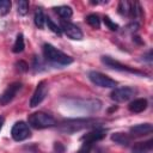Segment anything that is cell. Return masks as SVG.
I'll return each mask as SVG.
<instances>
[{
    "label": "cell",
    "mask_w": 153,
    "mask_h": 153,
    "mask_svg": "<svg viewBox=\"0 0 153 153\" xmlns=\"http://www.w3.org/2000/svg\"><path fill=\"white\" fill-rule=\"evenodd\" d=\"M92 147H93V143L92 142L82 141V143H81V146H80V148L78 149L76 153H90L91 149H92Z\"/></svg>",
    "instance_id": "25"
},
{
    "label": "cell",
    "mask_w": 153,
    "mask_h": 153,
    "mask_svg": "<svg viewBox=\"0 0 153 153\" xmlns=\"http://www.w3.org/2000/svg\"><path fill=\"white\" fill-rule=\"evenodd\" d=\"M86 22L88 23V25H91L94 29H99L100 27V18L98 14L96 13H91L86 17Z\"/></svg>",
    "instance_id": "20"
},
{
    "label": "cell",
    "mask_w": 153,
    "mask_h": 153,
    "mask_svg": "<svg viewBox=\"0 0 153 153\" xmlns=\"http://www.w3.org/2000/svg\"><path fill=\"white\" fill-rule=\"evenodd\" d=\"M153 147V140L149 139L147 141L137 142L131 147V153H148L152 151Z\"/></svg>",
    "instance_id": "15"
},
{
    "label": "cell",
    "mask_w": 153,
    "mask_h": 153,
    "mask_svg": "<svg viewBox=\"0 0 153 153\" xmlns=\"http://www.w3.org/2000/svg\"><path fill=\"white\" fill-rule=\"evenodd\" d=\"M105 135H106V130H104V129H102V128H96V129L91 130L90 133H87L86 135H84L81 140H82V141H88V142L94 143V142L102 140L103 137H105Z\"/></svg>",
    "instance_id": "13"
},
{
    "label": "cell",
    "mask_w": 153,
    "mask_h": 153,
    "mask_svg": "<svg viewBox=\"0 0 153 153\" xmlns=\"http://www.w3.org/2000/svg\"><path fill=\"white\" fill-rule=\"evenodd\" d=\"M151 56H152V51L149 50V51H148V54L145 56V59H146L147 61H149V62H151V61H152V57H151Z\"/></svg>",
    "instance_id": "29"
},
{
    "label": "cell",
    "mask_w": 153,
    "mask_h": 153,
    "mask_svg": "<svg viewBox=\"0 0 153 153\" xmlns=\"http://www.w3.org/2000/svg\"><path fill=\"white\" fill-rule=\"evenodd\" d=\"M47 93H48V84H47L45 80H42V81L38 82V85H37V87H36L33 94L31 96L30 106H31V108H35V106L39 105V104L43 102V99L45 98Z\"/></svg>",
    "instance_id": "8"
},
{
    "label": "cell",
    "mask_w": 153,
    "mask_h": 153,
    "mask_svg": "<svg viewBox=\"0 0 153 153\" xmlns=\"http://www.w3.org/2000/svg\"><path fill=\"white\" fill-rule=\"evenodd\" d=\"M111 140L115 141V142L118 143V145L128 146V145L130 143L131 136L128 135V134H124V133H115V134L111 135Z\"/></svg>",
    "instance_id": "16"
},
{
    "label": "cell",
    "mask_w": 153,
    "mask_h": 153,
    "mask_svg": "<svg viewBox=\"0 0 153 153\" xmlns=\"http://www.w3.org/2000/svg\"><path fill=\"white\" fill-rule=\"evenodd\" d=\"M54 10H55V12H56L61 18H63V19H68V18H71L72 14H73L72 7H69V6H67V5H61V6L54 7Z\"/></svg>",
    "instance_id": "17"
},
{
    "label": "cell",
    "mask_w": 153,
    "mask_h": 153,
    "mask_svg": "<svg viewBox=\"0 0 153 153\" xmlns=\"http://www.w3.org/2000/svg\"><path fill=\"white\" fill-rule=\"evenodd\" d=\"M30 135H31V131H30L29 124L24 121L16 122L11 129V136L16 141H23V140L30 137Z\"/></svg>",
    "instance_id": "6"
},
{
    "label": "cell",
    "mask_w": 153,
    "mask_h": 153,
    "mask_svg": "<svg viewBox=\"0 0 153 153\" xmlns=\"http://www.w3.org/2000/svg\"><path fill=\"white\" fill-rule=\"evenodd\" d=\"M16 67H17V69H18L19 72H26V71L29 69V65H27L25 61H23V60L18 61V62L16 63Z\"/></svg>",
    "instance_id": "27"
},
{
    "label": "cell",
    "mask_w": 153,
    "mask_h": 153,
    "mask_svg": "<svg viewBox=\"0 0 153 153\" xmlns=\"http://www.w3.org/2000/svg\"><path fill=\"white\" fill-rule=\"evenodd\" d=\"M61 30L67 35V37H69L71 39H75V41H80L82 39L84 35L82 31L80 30L79 26H76L75 24L71 23V22H62L61 23Z\"/></svg>",
    "instance_id": "10"
},
{
    "label": "cell",
    "mask_w": 153,
    "mask_h": 153,
    "mask_svg": "<svg viewBox=\"0 0 153 153\" xmlns=\"http://www.w3.org/2000/svg\"><path fill=\"white\" fill-rule=\"evenodd\" d=\"M4 123H5V117L2 115H0V130H1V128L4 126Z\"/></svg>",
    "instance_id": "30"
},
{
    "label": "cell",
    "mask_w": 153,
    "mask_h": 153,
    "mask_svg": "<svg viewBox=\"0 0 153 153\" xmlns=\"http://www.w3.org/2000/svg\"><path fill=\"white\" fill-rule=\"evenodd\" d=\"M22 88V82H12L7 86V88L0 94V105H7L18 93V91Z\"/></svg>",
    "instance_id": "9"
},
{
    "label": "cell",
    "mask_w": 153,
    "mask_h": 153,
    "mask_svg": "<svg viewBox=\"0 0 153 153\" xmlns=\"http://www.w3.org/2000/svg\"><path fill=\"white\" fill-rule=\"evenodd\" d=\"M29 12V1L26 0H20L18 2V13L20 16H25Z\"/></svg>",
    "instance_id": "23"
},
{
    "label": "cell",
    "mask_w": 153,
    "mask_h": 153,
    "mask_svg": "<svg viewBox=\"0 0 153 153\" xmlns=\"http://www.w3.org/2000/svg\"><path fill=\"white\" fill-rule=\"evenodd\" d=\"M135 93H136L135 88L124 86V87L114 88L112 92L110 93V97H111L112 100H115L117 103H123V102H127V100L131 99L135 96Z\"/></svg>",
    "instance_id": "7"
},
{
    "label": "cell",
    "mask_w": 153,
    "mask_h": 153,
    "mask_svg": "<svg viewBox=\"0 0 153 153\" xmlns=\"http://www.w3.org/2000/svg\"><path fill=\"white\" fill-rule=\"evenodd\" d=\"M94 123L93 120L90 118H76V120H67L63 123H61L60 126V131L62 133H67V134H72L75 131H79L86 127H90Z\"/></svg>",
    "instance_id": "3"
},
{
    "label": "cell",
    "mask_w": 153,
    "mask_h": 153,
    "mask_svg": "<svg viewBox=\"0 0 153 153\" xmlns=\"http://www.w3.org/2000/svg\"><path fill=\"white\" fill-rule=\"evenodd\" d=\"M75 104L78 108H82L84 110H87V111H98L100 108H102V103L98 100V99H82V100H75Z\"/></svg>",
    "instance_id": "12"
},
{
    "label": "cell",
    "mask_w": 153,
    "mask_h": 153,
    "mask_svg": "<svg viewBox=\"0 0 153 153\" xmlns=\"http://www.w3.org/2000/svg\"><path fill=\"white\" fill-rule=\"evenodd\" d=\"M88 79L96 85V86H99V87H105V88H114L117 82L111 79L110 76L100 73V72H97V71H91L88 73Z\"/></svg>",
    "instance_id": "4"
},
{
    "label": "cell",
    "mask_w": 153,
    "mask_h": 153,
    "mask_svg": "<svg viewBox=\"0 0 153 153\" xmlns=\"http://www.w3.org/2000/svg\"><path fill=\"white\" fill-rule=\"evenodd\" d=\"M45 16L43 13V11L41 8H37L36 12H35V17H33V22H35V25L38 27V29H43L44 24H45Z\"/></svg>",
    "instance_id": "19"
},
{
    "label": "cell",
    "mask_w": 153,
    "mask_h": 153,
    "mask_svg": "<svg viewBox=\"0 0 153 153\" xmlns=\"http://www.w3.org/2000/svg\"><path fill=\"white\" fill-rule=\"evenodd\" d=\"M148 105V102L146 98H136L134 100H131L128 105V109L130 112H134V114H139V112H142L143 110H146Z\"/></svg>",
    "instance_id": "14"
},
{
    "label": "cell",
    "mask_w": 153,
    "mask_h": 153,
    "mask_svg": "<svg viewBox=\"0 0 153 153\" xmlns=\"http://www.w3.org/2000/svg\"><path fill=\"white\" fill-rule=\"evenodd\" d=\"M25 48V42H24V36L23 33H18L17 37H16V41H14V44H13V48H12V51L18 54V53H22Z\"/></svg>",
    "instance_id": "18"
},
{
    "label": "cell",
    "mask_w": 153,
    "mask_h": 153,
    "mask_svg": "<svg viewBox=\"0 0 153 153\" xmlns=\"http://www.w3.org/2000/svg\"><path fill=\"white\" fill-rule=\"evenodd\" d=\"M54 152L55 153H65V147L61 142H55L54 145Z\"/></svg>",
    "instance_id": "28"
},
{
    "label": "cell",
    "mask_w": 153,
    "mask_h": 153,
    "mask_svg": "<svg viewBox=\"0 0 153 153\" xmlns=\"http://www.w3.org/2000/svg\"><path fill=\"white\" fill-rule=\"evenodd\" d=\"M152 130H153V127L151 123H141V124H136V126L131 127L129 130V134L133 137H139V136L151 134Z\"/></svg>",
    "instance_id": "11"
},
{
    "label": "cell",
    "mask_w": 153,
    "mask_h": 153,
    "mask_svg": "<svg viewBox=\"0 0 153 153\" xmlns=\"http://www.w3.org/2000/svg\"><path fill=\"white\" fill-rule=\"evenodd\" d=\"M103 22H104V24H105V25H106L111 31H116V30H118V25H117L115 22H112L109 17H106V16H105V17L103 18Z\"/></svg>",
    "instance_id": "26"
},
{
    "label": "cell",
    "mask_w": 153,
    "mask_h": 153,
    "mask_svg": "<svg viewBox=\"0 0 153 153\" xmlns=\"http://www.w3.org/2000/svg\"><path fill=\"white\" fill-rule=\"evenodd\" d=\"M130 5H131V2H129V1H126V0L120 1L118 7H117L118 13L122 14V16H128L129 12H130Z\"/></svg>",
    "instance_id": "21"
},
{
    "label": "cell",
    "mask_w": 153,
    "mask_h": 153,
    "mask_svg": "<svg viewBox=\"0 0 153 153\" xmlns=\"http://www.w3.org/2000/svg\"><path fill=\"white\" fill-rule=\"evenodd\" d=\"M11 1L10 0H0V16H6L11 10Z\"/></svg>",
    "instance_id": "22"
},
{
    "label": "cell",
    "mask_w": 153,
    "mask_h": 153,
    "mask_svg": "<svg viewBox=\"0 0 153 153\" xmlns=\"http://www.w3.org/2000/svg\"><path fill=\"white\" fill-rule=\"evenodd\" d=\"M43 55L45 60L50 61L51 63L60 65V66H67L73 62V57H71L69 55L65 54L63 51L59 50L57 48H55L54 45L49 43L43 44Z\"/></svg>",
    "instance_id": "1"
},
{
    "label": "cell",
    "mask_w": 153,
    "mask_h": 153,
    "mask_svg": "<svg viewBox=\"0 0 153 153\" xmlns=\"http://www.w3.org/2000/svg\"><path fill=\"white\" fill-rule=\"evenodd\" d=\"M45 23H47V25H48V29H50L54 33L61 35V32H62L61 27H59V26H57V24H55L50 18H45Z\"/></svg>",
    "instance_id": "24"
},
{
    "label": "cell",
    "mask_w": 153,
    "mask_h": 153,
    "mask_svg": "<svg viewBox=\"0 0 153 153\" xmlns=\"http://www.w3.org/2000/svg\"><path fill=\"white\" fill-rule=\"evenodd\" d=\"M27 124L35 129H44V128H50L56 124L55 118L44 111H37L27 117Z\"/></svg>",
    "instance_id": "2"
},
{
    "label": "cell",
    "mask_w": 153,
    "mask_h": 153,
    "mask_svg": "<svg viewBox=\"0 0 153 153\" xmlns=\"http://www.w3.org/2000/svg\"><path fill=\"white\" fill-rule=\"evenodd\" d=\"M102 62L108 66L109 68H112V69H116V71H120V72H127V73H131V74H137V75H145L142 72L133 68V67H129L127 65H123L121 62H118L117 60H114L112 57L110 56H102Z\"/></svg>",
    "instance_id": "5"
}]
</instances>
